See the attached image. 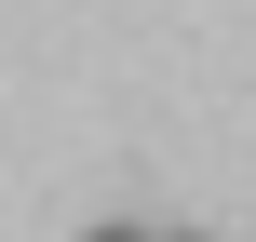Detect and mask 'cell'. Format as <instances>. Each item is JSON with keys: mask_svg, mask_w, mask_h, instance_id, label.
Masks as SVG:
<instances>
[{"mask_svg": "<svg viewBox=\"0 0 256 242\" xmlns=\"http://www.w3.org/2000/svg\"><path fill=\"white\" fill-rule=\"evenodd\" d=\"M81 242H148V229H81Z\"/></svg>", "mask_w": 256, "mask_h": 242, "instance_id": "obj_1", "label": "cell"}]
</instances>
